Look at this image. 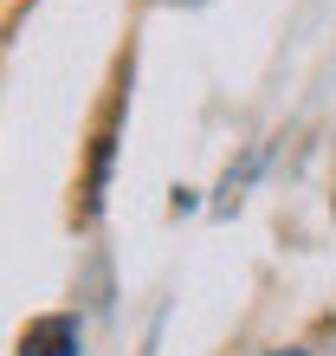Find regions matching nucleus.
Segmentation results:
<instances>
[{
	"mask_svg": "<svg viewBox=\"0 0 336 356\" xmlns=\"http://www.w3.org/2000/svg\"><path fill=\"white\" fill-rule=\"evenodd\" d=\"M84 350V324L72 311H52V318H33L19 330V356H78Z\"/></svg>",
	"mask_w": 336,
	"mask_h": 356,
	"instance_id": "1",
	"label": "nucleus"
},
{
	"mask_svg": "<svg viewBox=\"0 0 336 356\" xmlns=\"http://www.w3.org/2000/svg\"><path fill=\"white\" fill-rule=\"evenodd\" d=\"M110 156H117V123L97 136V162H91V214L103 207V181H110Z\"/></svg>",
	"mask_w": 336,
	"mask_h": 356,
	"instance_id": "2",
	"label": "nucleus"
}]
</instances>
